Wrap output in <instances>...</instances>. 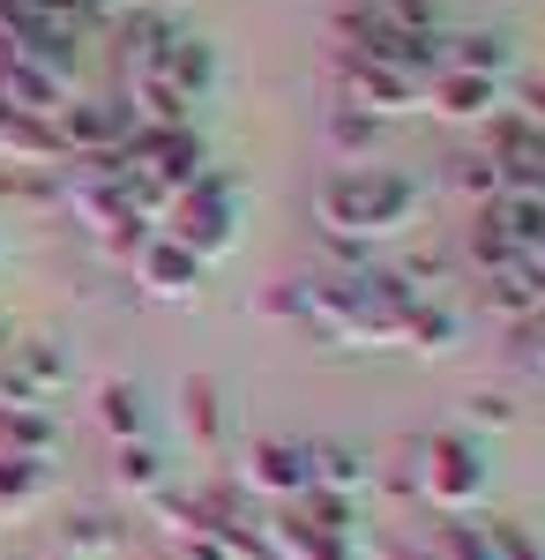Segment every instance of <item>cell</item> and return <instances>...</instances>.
<instances>
[{
    "mask_svg": "<svg viewBox=\"0 0 545 560\" xmlns=\"http://www.w3.org/2000/svg\"><path fill=\"white\" fill-rule=\"evenodd\" d=\"M449 68H456V75H486V83H494V75L508 68V38H486V31H478V38H456Z\"/></svg>",
    "mask_w": 545,
    "mask_h": 560,
    "instance_id": "9c48e42d",
    "label": "cell"
},
{
    "mask_svg": "<svg viewBox=\"0 0 545 560\" xmlns=\"http://www.w3.org/2000/svg\"><path fill=\"white\" fill-rule=\"evenodd\" d=\"M433 493H449V501H471L478 486H486V471H478V448H463V441H441L433 448Z\"/></svg>",
    "mask_w": 545,
    "mask_h": 560,
    "instance_id": "8992f818",
    "label": "cell"
},
{
    "mask_svg": "<svg viewBox=\"0 0 545 560\" xmlns=\"http://www.w3.org/2000/svg\"><path fill=\"white\" fill-rule=\"evenodd\" d=\"M433 97H441L449 120H478V113H494V83H486V75H456V68L433 83Z\"/></svg>",
    "mask_w": 545,
    "mask_h": 560,
    "instance_id": "52a82bcc",
    "label": "cell"
},
{
    "mask_svg": "<svg viewBox=\"0 0 545 560\" xmlns=\"http://www.w3.org/2000/svg\"><path fill=\"white\" fill-rule=\"evenodd\" d=\"M0 158L8 165H38V173H53L68 150H60V135H53V120H38V113H15V105H0Z\"/></svg>",
    "mask_w": 545,
    "mask_h": 560,
    "instance_id": "3957f363",
    "label": "cell"
},
{
    "mask_svg": "<svg viewBox=\"0 0 545 560\" xmlns=\"http://www.w3.org/2000/svg\"><path fill=\"white\" fill-rule=\"evenodd\" d=\"M456 179L471 195H494V202H501V165H494V158H456Z\"/></svg>",
    "mask_w": 545,
    "mask_h": 560,
    "instance_id": "5bb4252c",
    "label": "cell"
},
{
    "mask_svg": "<svg viewBox=\"0 0 545 560\" xmlns=\"http://www.w3.org/2000/svg\"><path fill=\"white\" fill-rule=\"evenodd\" d=\"M113 478H120V486H135V493H158V448H150V441H120Z\"/></svg>",
    "mask_w": 545,
    "mask_h": 560,
    "instance_id": "30bf717a",
    "label": "cell"
},
{
    "mask_svg": "<svg viewBox=\"0 0 545 560\" xmlns=\"http://www.w3.org/2000/svg\"><path fill=\"white\" fill-rule=\"evenodd\" d=\"M419 210V187L404 173H367V165H351V173H336L322 187V217H329L336 232H396V224H411Z\"/></svg>",
    "mask_w": 545,
    "mask_h": 560,
    "instance_id": "6da1fadb",
    "label": "cell"
},
{
    "mask_svg": "<svg viewBox=\"0 0 545 560\" xmlns=\"http://www.w3.org/2000/svg\"><path fill=\"white\" fill-rule=\"evenodd\" d=\"M135 269H142V284H150L158 300H187V292L202 284V261L187 255V247H172V240H150V247L135 255Z\"/></svg>",
    "mask_w": 545,
    "mask_h": 560,
    "instance_id": "277c9868",
    "label": "cell"
},
{
    "mask_svg": "<svg viewBox=\"0 0 545 560\" xmlns=\"http://www.w3.org/2000/svg\"><path fill=\"white\" fill-rule=\"evenodd\" d=\"M232 224H240V195H232V179L224 173H202L195 187H179L165 202V240L172 247H187V255H224L232 247Z\"/></svg>",
    "mask_w": 545,
    "mask_h": 560,
    "instance_id": "7a4b0ae2",
    "label": "cell"
},
{
    "mask_svg": "<svg viewBox=\"0 0 545 560\" xmlns=\"http://www.w3.org/2000/svg\"><path fill=\"white\" fill-rule=\"evenodd\" d=\"M367 142H381V120L359 113V105H344V113H336V150H367Z\"/></svg>",
    "mask_w": 545,
    "mask_h": 560,
    "instance_id": "7c38bea8",
    "label": "cell"
},
{
    "mask_svg": "<svg viewBox=\"0 0 545 560\" xmlns=\"http://www.w3.org/2000/svg\"><path fill=\"white\" fill-rule=\"evenodd\" d=\"M97 419H105L113 441H135V433H142V396H135L127 382H105L97 388Z\"/></svg>",
    "mask_w": 545,
    "mask_h": 560,
    "instance_id": "ba28073f",
    "label": "cell"
},
{
    "mask_svg": "<svg viewBox=\"0 0 545 560\" xmlns=\"http://www.w3.org/2000/svg\"><path fill=\"white\" fill-rule=\"evenodd\" d=\"M515 329H523V337H531V359H538V366H545V306H538V314H523V322H515Z\"/></svg>",
    "mask_w": 545,
    "mask_h": 560,
    "instance_id": "9a60e30c",
    "label": "cell"
},
{
    "mask_svg": "<svg viewBox=\"0 0 545 560\" xmlns=\"http://www.w3.org/2000/svg\"><path fill=\"white\" fill-rule=\"evenodd\" d=\"M247 478L269 486V493H299V486H306V456L285 448V441H262V448L247 456Z\"/></svg>",
    "mask_w": 545,
    "mask_h": 560,
    "instance_id": "5b68a950",
    "label": "cell"
},
{
    "mask_svg": "<svg viewBox=\"0 0 545 560\" xmlns=\"http://www.w3.org/2000/svg\"><path fill=\"white\" fill-rule=\"evenodd\" d=\"M113 546H120V530H113L105 516H76V530H68V553H76V560H90V553H113Z\"/></svg>",
    "mask_w": 545,
    "mask_h": 560,
    "instance_id": "8fae6325",
    "label": "cell"
},
{
    "mask_svg": "<svg viewBox=\"0 0 545 560\" xmlns=\"http://www.w3.org/2000/svg\"><path fill=\"white\" fill-rule=\"evenodd\" d=\"M187 427H195V441H217V388L210 382H187Z\"/></svg>",
    "mask_w": 545,
    "mask_h": 560,
    "instance_id": "4fadbf2b",
    "label": "cell"
}]
</instances>
